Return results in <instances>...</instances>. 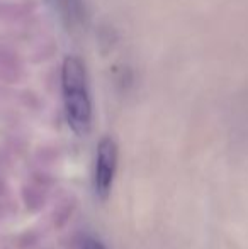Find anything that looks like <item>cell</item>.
<instances>
[{"instance_id": "1", "label": "cell", "mask_w": 248, "mask_h": 249, "mask_svg": "<svg viewBox=\"0 0 248 249\" xmlns=\"http://www.w3.org/2000/svg\"><path fill=\"white\" fill-rule=\"evenodd\" d=\"M61 90L68 125L78 136H87L92 127V102L87 89L85 65L78 56H66L61 65Z\"/></svg>"}, {"instance_id": "2", "label": "cell", "mask_w": 248, "mask_h": 249, "mask_svg": "<svg viewBox=\"0 0 248 249\" xmlns=\"http://www.w3.org/2000/svg\"><path fill=\"white\" fill-rule=\"evenodd\" d=\"M117 170V144L111 136H104L97 146L95 170H94V190L100 200H107L113 190Z\"/></svg>"}, {"instance_id": "3", "label": "cell", "mask_w": 248, "mask_h": 249, "mask_svg": "<svg viewBox=\"0 0 248 249\" xmlns=\"http://www.w3.org/2000/svg\"><path fill=\"white\" fill-rule=\"evenodd\" d=\"M82 249H107V248L104 246L100 241H97V239H85V243H83Z\"/></svg>"}]
</instances>
